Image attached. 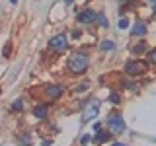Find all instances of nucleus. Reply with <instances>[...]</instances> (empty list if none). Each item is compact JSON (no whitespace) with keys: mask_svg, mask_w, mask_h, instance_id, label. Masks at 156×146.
<instances>
[{"mask_svg":"<svg viewBox=\"0 0 156 146\" xmlns=\"http://www.w3.org/2000/svg\"><path fill=\"white\" fill-rule=\"evenodd\" d=\"M121 2H133V0H121Z\"/></svg>","mask_w":156,"mask_h":146,"instance_id":"obj_25","label":"nucleus"},{"mask_svg":"<svg viewBox=\"0 0 156 146\" xmlns=\"http://www.w3.org/2000/svg\"><path fill=\"white\" fill-rule=\"evenodd\" d=\"M76 19H78L80 23H94L96 19H98V14L92 12V10H84V12L76 14Z\"/></svg>","mask_w":156,"mask_h":146,"instance_id":"obj_6","label":"nucleus"},{"mask_svg":"<svg viewBox=\"0 0 156 146\" xmlns=\"http://www.w3.org/2000/svg\"><path fill=\"white\" fill-rule=\"evenodd\" d=\"M47 113H49V107L45 103H39V105H35V109H33V115H35L37 119H45Z\"/></svg>","mask_w":156,"mask_h":146,"instance_id":"obj_8","label":"nucleus"},{"mask_svg":"<svg viewBox=\"0 0 156 146\" xmlns=\"http://www.w3.org/2000/svg\"><path fill=\"white\" fill-rule=\"evenodd\" d=\"M98 22H100V26H101V27H107V26H109V23H107V19H105V16H104V14H98Z\"/></svg>","mask_w":156,"mask_h":146,"instance_id":"obj_15","label":"nucleus"},{"mask_svg":"<svg viewBox=\"0 0 156 146\" xmlns=\"http://www.w3.org/2000/svg\"><path fill=\"white\" fill-rule=\"evenodd\" d=\"M107 127H109V130L115 133V134L125 133V129H127V127H125V119L119 113H109V117H107Z\"/></svg>","mask_w":156,"mask_h":146,"instance_id":"obj_2","label":"nucleus"},{"mask_svg":"<svg viewBox=\"0 0 156 146\" xmlns=\"http://www.w3.org/2000/svg\"><path fill=\"white\" fill-rule=\"evenodd\" d=\"M109 101H111V103H119V101H121L119 94H117V92H111V94H109Z\"/></svg>","mask_w":156,"mask_h":146,"instance_id":"obj_14","label":"nucleus"},{"mask_svg":"<svg viewBox=\"0 0 156 146\" xmlns=\"http://www.w3.org/2000/svg\"><path fill=\"white\" fill-rule=\"evenodd\" d=\"M146 68H148V64H146L144 61H129L125 64V72L131 76H140L146 72Z\"/></svg>","mask_w":156,"mask_h":146,"instance_id":"obj_3","label":"nucleus"},{"mask_svg":"<svg viewBox=\"0 0 156 146\" xmlns=\"http://www.w3.org/2000/svg\"><path fill=\"white\" fill-rule=\"evenodd\" d=\"M82 144H84V146H88V144H90V136H82Z\"/></svg>","mask_w":156,"mask_h":146,"instance_id":"obj_19","label":"nucleus"},{"mask_svg":"<svg viewBox=\"0 0 156 146\" xmlns=\"http://www.w3.org/2000/svg\"><path fill=\"white\" fill-rule=\"evenodd\" d=\"M113 49H115V43H113V41H109V39H105V41L101 43V51H104V53L113 51Z\"/></svg>","mask_w":156,"mask_h":146,"instance_id":"obj_11","label":"nucleus"},{"mask_svg":"<svg viewBox=\"0 0 156 146\" xmlns=\"http://www.w3.org/2000/svg\"><path fill=\"white\" fill-rule=\"evenodd\" d=\"M62 92H65V88H62L61 84L47 86V97H49V99H58V97L62 96Z\"/></svg>","mask_w":156,"mask_h":146,"instance_id":"obj_7","label":"nucleus"},{"mask_svg":"<svg viewBox=\"0 0 156 146\" xmlns=\"http://www.w3.org/2000/svg\"><path fill=\"white\" fill-rule=\"evenodd\" d=\"M143 37V35H146V23L144 22H136L135 23V27H133V37Z\"/></svg>","mask_w":156,"mask_h":146,"instance_id":"obj_9","label":"nucleus"},{"mask_svg":"<svg viewBox=\"0 0 156 146\" xmlns=\"http://www.w3.org/2000/svg\"><path fill=\"white\" fill-rule=\"evenodd\" d=\"M0 92H2V90H0Z\"/></svg>","mask_w":156,"mask_h":146,"instance_id":"obj_26","label":"nucleus"},{"mask_svg":"<svg viewBox=\"0 0 156 146\" xmlns=\"http://www.w3.org/2000/svg\"><path fill=\"white\" fill-rule=\"evenodd\" d=\"M127 27H129V19H127V18H121L119 19V29H127Z\"/></svg>","mask_w":156,"mask_h":146,"instance_id":"obj_17","label":"nucleus"},{"mask_svg":"<svg viewBox=\"0 0 156 146\" xmlns=\"http://www.w3.org/2000/svg\"><path fill=\"white\" fill-rule=\"evenodd\" d=\"M113 146H125V144H121V142H115V144H113Z\"/></svg>","mask_w":156,"mask_h":146,"instance_id":"obj_23","label":"nucleus"},{"mask_svg":"<svg viewBox=\"0 0 156 146\" xmlns=\"http://www.w3.org/2000/svg\"><path fill=\"white\" fill-rule=\"evenodd\" d=\"M12 109H14V111H22V109H23V101H22V99H18V101H14V105H12Z\"/></svg>","mask_w":156,"mask_h":146,"instance_id":"obj_16","label":"nucleus"},{"mask_svg":"<svg viewBox=\"0 0 156 146\" xmlns=\"http://www.w3.org/2000/svg\"><path fill=\"white\" fill-rule=\"evenodd\" d=\"M152 10H154V14H156V0H154V6H152Z\"/></svg>","mask_w":156,"mask_h":146,"instance_id":"obj_24","label":"nucleus"},{"mask_svg":"<svg viewBox=\"0 0 156 146\" xmlns=\"http://www.w3.org/2000/svg\"><path fill=\"white\" fill-rule=\"evenodd\" d=\"M2 55L6 57V58H10V55H12V43H6V45H4V49H2Z\"/></svg>","mask_w":156,"mask_h":146,"instance_id":"obj_12","label":"nucleus"},{"mask_svg":"<svg viewBox=\"0 0 156 146\" xmlns=\"http://www.w3.org/2000/svg\"><path fill=\"white\" fill-rule=\"evenodd\" d=\"M66 35H55L53 39H49V43H47V47L49 49H53V51H65L66 49Z\"/></svg>","mask_w":156,"mask_h":146,"instance_id":"obj_4","label":"nucleus"},{"mask_svg":"<svg viewBox=\"0 0 156 146\" xmlns=\"http://www.w3.org/2000/svg\"><path fill=\"white\" fill-rule=\"evenodd\" d=\"M98 109H100V101H92L90 107L84 111V115H82V123H88V121H92V119H96L98 117Z\"/></svg>","mask_w":156,"mask_h":146,"instance_id":"obj_5","label":"nucleus"},{"mask_svg":"<svg viewBox=\"0 0 156 146\" xmlns=\"http://www.w3.org/2000/svg\"><path fill=\"white\" fill-rule=\"evenodd\" d=\"M144 49H146L144 43H139V45H135V47H133V53H135V55H140V53H143Z\"/></svg>","mask_w":156,"mask_h":146,"instance_id":"obj_13","label":"nucleus"},{"mask_svg":"<svg viewBox=\"0 0 156 146\" xmlns=\"http://www.w3.org/2000/svg\"><path fill=\"white\" fill-rule=\"evenodd\" d=\"M109 130H107V133H101V130H100V133H96V142L98 144H101V142H105V140H109Z\"/></svg>","mask_w":156,"mask_h":146,"instance_id":"obj_10","label":"nucleus"},{"mask_svg":"<svg viewBox=\"0 0 156 146\" xmlns=\"http://www.w3.org/2000/svg\"><path fill=\"white\" fill-rule=\"evenodd\" d=\"M100 130H101V125L96 123V125H94V133H100Z\"/></svg>","mask_w":156,"mask_h":146,"instance_id":"obj_20","label":"nucleus"},{"mask_svg":"<svg viewBox=\"0 0 156 146\" xmlns=\"http://www.w3.org/2000/svg\"><path fill=\"white\" fill-rule=\"evenodd\" d=\"M72 2H74V0H65V4H68V6H70Z\"/></svg>","mask_w":156,"mask_h":146,"instance_id":"obj_21","label":"nucleus"},{"mask_svg":"<svg viewBox=\"0 0 156 146\" xmlns=\"http://www.w3.org/2000/svg\"><path fill=\"white\" fill-rule=\"evenodd\" d=\"M88 64H90V58H88V55H84V53H72L70 58H68L66 66L70 72H74V74H82V72L88 70Z\"/></svg>","mask_w":156,"mask_h":146,"instance_id":"obj_1","label":"nucleus"},{"mask_svg":"<svg viewBox=\"0 0 156 146\" xmlns=\"http://www.w3.org/2000/svg\"><path fill=\"white\" fill-rule=\"evenodd\" d=\"M10 2H12V4H14V6H16V4H18V0H10Z\"/></svg>","mask_w":156,"mask_h":146,"instance_id":"obj_22","label":"nucleus"},{"mask_svg":"<svg viewBox=\"0 0 156 146\" xmlns=\"http://www.w3.org/2000/svg\"><path fill=\"white\" fill-rule=\"evenodd\" d=\"M148 58H150V62H154V64H156V49H152V51L148 53Z\"/></svg>","mask_w":156,"mask_h":146,"instance_id":"obj_18","label":"nucleus"}]
</instances>
